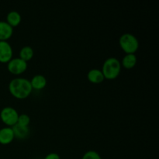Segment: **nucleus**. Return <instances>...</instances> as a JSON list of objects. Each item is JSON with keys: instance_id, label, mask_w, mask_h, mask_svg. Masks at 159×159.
Returning <instances> with one entry per match:
<instances>
[{"instance_id": "nucleus-4", "label": "nucleus", "mask_w": 159, "mask_h": 159, "mask_svg": "<svg viewBox=\"0 0 159 159\" xmlns=\"http://www.w3.org/2000/svg\"><path fill=\"white\" fill-rule=\"evenodd\" d=\"M19 113L15 108L12 107H6L0 112V118L7 127H11L17 124Z\"/></svg>"}, {"instance_id": "nucleus-17", "label": "nucleus", "mask_w": 159, "mask_h": 159, "mask_svg": "<svg viewBox=\"0 0 159 159\" xmlns=\"http://www.w3.org/2000/svg\"><path fill=\"white\" fill-rule=\"evenodd\" d=\"M44 159H61L60 155L57 153H54V152H52V153H49L45 156Z\"/></svg>"}, {"instance_id": "nucleus-12", "label": "nucleus", "mask_w": 159, "mask_h": 159, "mask_svg": "<svg viewBox=\"0 0 159 159\" xmlns=\"http://www.w3.org/2000/svg\"><path fill=\"white\" fill-rule=\"evenodd\" d=\"M22 20L21 15L19 12L15 10L10 11L8 12L6 16V22L12 26V28L17 26L20 23Z\"/></svg>"}, {"instance_id": "nucleus-14", "label": "nucleus", "mask_w": 159, "mask_h": 159, "mask_svg": "<svg viewBox=\"0 0 159 159\" xmlns=\"http://www.w3.org/2000/svg\"><path fill=\"white\" fill-rule=\"evenodd\" d=\"M34 55V49L30 46H24L20 49V57L25 61H29L30 60L33 58Z\"/></svg>"}, {"instance_id": "nucleus-13", "label": "nucleus", "mask_w": 159, "mask_h": 159, "mask_svg": "<svg viewBox=\"0 0 159 159\" xmlns=\"http://www.w3.org/2000/svg\"><path fill=\"white\" fill-rule=\"evenodd\" d=\"M138 58L135 54H127L122 59L121 65L127 69H131L136 65Z\"/></svg>"}, {"instance_id": "nucleus-3", "label": "nucleus", "mask_w": 159, "mask_h": 159, "mask_svg": "<svg viewBox=\"0 0 159 159\" xmlns=\"http://www.w3.org/2000/svg\"><path fill=\"white\" fill-rule=\"evenodd\" d=\"M119 44L126 54H135L139 48L138 38L130 33H125L120 37Z\"/></svg>"}, {"instance_id": "nucleus-1", "label": "nucleus", "mask_w": 159, "mask_h": 159, "mask_svg": "<svg viewBox=\"0 0 159 159\" xmlns=\"http://www.w3.org/2000/svg\"><path fill=\"white\" fill-rule=\"evenodd\" d=\"M9 90L16 99H23L30 95L33 89L30 80L25 78H15L9 84Z\"/></svg>"}, {"instance_id": "nucleus-5", "label": "nucleus", "mask_w": 159, "mask_h": 159, "mask_svg": "<svg viewBox=\"0 0 159 159\" xmlns=\"http://www.w3.org/2000/svg\"><path fill=\"white\" fill-rule=\"evenodd\" d=\"M28 66L27 62L20 57L12 58L7 63V68L10 73L13 75H20L24 72Z\"/></svg>"}, {"instance_id": "nucleus-15", "label": "nucleus", "mask_w": 159, "mask_h": 159, "mask_svg": "<svg viewBox=\"0 0 159 159\" xmlns=\"http://www.w3.org/2000/svg\"><path fill=\"white\" fill-rule=\"evenodd\" d=\"M30 123V117L29 115L26 114V113L19 114L17 124L21 126H24V127H29Z\"/></svg>"}, {"instance_id": "nucleus-7", "label": "nucleus", "mask_w": 159, "mask_h": 159, "mask_svg": "<svg viewBox=\"0 0 159 159\" xmlns=\"http://www.w3.org/2000/svg\"><path fill=\"white\" fill-rule=\"evenodd\" d=\"M15 138L13 130L11 127H5L0 129V144H9Z\"/></svg>"}, {"instance_id": "nucleus-16", "label": "nucleus", "mask_w": 159, "mask_h": 159, "mask_svg": "<svg viewBox=\"0 0 159 159\" xmlns=\"http://www.w3.org/2000/svg\"><path fill=\"white\" fill-rule=\"evenodd\" d=\"M82 159H102L100 155L94 150H90L85 152Z\"/></svg>"}, {"instance_id": "nucleus-2", "label": "nucleus", "mask_w": 159, "mask_h": 159, "mask_svg": "<svg viewBox=\"0 0 159 159\" xmlns=\"http://www.w3.org/2000/svg\"><path fill=\"white\" fill-rule=\"evenodd\" d=\"M102 72L107 79H114L118 77L121 71V62L114 57H108L102 67Z\"/></svg>"}, {"instance_id": "nucleus-11", "label": "nucleus", "mask_w": 159, "mask_h": 159, "mask_svg": "<svg viewBox=\"0 0 159 159\" xmlns=\"http://www.w3.org/2000/svg\"><path fill=\"white\" fill-rule=\"evenodd\" d=\"M12 129L13 130L15 138H18V139H25L30 134L29 127H24V126L16 124L15 125L12 126Z\"/></svg>"}, {"instance_id": "nucleus-10", "label": "nucleus", "mask_w": 159, "mask_h": 159, "mask_svg": "<svg viewBox=\"0 0 159 159\" xmlns=\"http://www.w3.org/2000/svg\"><path fill=\"white\" fill-rule=\"evenodd\" d=\"M87 78L90 82L94 84L102 83L105 80V77H104L102 71L98 68H93V69L89 70L87 74Z\"/></svg>"}, {"instance_id": "nucleus-6", "label": "nucleus", "mask_w": 159, "mask_h": 159, "mask_svg": "<svg viewBox=\"0 0 159 159\" xmlns=\"http://www.w3.org/2000/svg\"><path fill=\"white\" fill-rule=\"evenodd\" d=\"M12 46L8 41H0V62L8 63L12 58Z\"/></svg>"}, {"instance_id": "nucleus-8", "label": "nucleus", "mask_w": 159, "mask_h": 159, "mask_svg": "<svg viewBox=\"0 0 159 159\" xmlns=\"http://www.w3.org/2000/svg\"><path fill=\"white\" fill-rule=\"evenodd\" d=\"M13 34V28L6 21H0V41H7Z\"/></svg>"}, {"instance_id": "nucleus-9", "label": "nucleus", "mask_w": 159, "mask_h": 159, "mask_svg": "<svg viewBox=\"0 0 159 159\" xmlns=\"http://www.w3.org/2000/svg\"><path fill=\"white\" fill-rule=\"evenodd\" d=\"M31 84V86H32L33 89L36 90H41L43 89H44L46 87L47 83H48V81H47L46 77L43 75L37 74L35 75L34 77L31 79V80L30 81Z\"/></svg>"}]
</instances>
